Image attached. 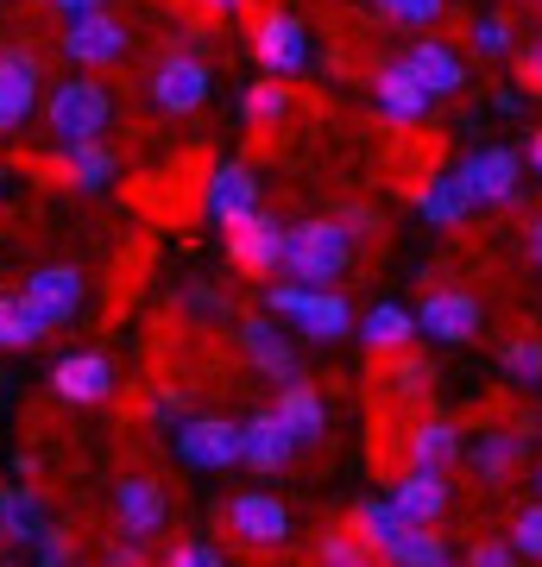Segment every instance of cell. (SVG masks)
Masks as SVG:
<instances>
[{
  "mask_svg": "<svg viewBox=\"0 0 542 567\" xmlns=\"http://www.w3.org/2000/svg\"><path fill=\"white\" fill-rule=\"evenodd\" d=\"M403 63H410V76L422 82L429 102H448V95H461L467 89V58L448 39H417L410 51H403Z\"/></svg>",
  "mask_w": 542,
  "mask_h": 567,
  "instance_id": "obj_20",
  "label": "cell"
},
{
  "mask_svg": "<svg viewBox=\"0 0 542 567\" xmlns=\"http://www.w3.org/2000/svg\"><path fill=\"white\" fill-rule=\"evenodd\" d=\"M511 63H518V82H523V89H536V95H542V32H530V39H518V51H511Z\"/></svg>",
  "mask_w": 542,
  "mask_h": 567,
  "instance_id": "obj_41",
  "label": "cell"
},
{
  "mask_svg": "<svg viewBox=\"0 0 542 567\" xmlns=\"http://www.w3.org/2000/svg\"><path fill=\"white\" fill-rule=\"evenodd\" d=\"M461 189L473 196V208H511L523 189V158L511 145H480V152H467L461 158Z\"/></svg>",
  "mask_w": 542,
  "mask_h": 567,
  "instance_id": "obj_10",
  "label": "cell"
},
{
  "mask_svg": "<svg viewBox=\"0 0 542 567\" xmlns=\"http://www.w3.org/2000/svg\"><path fill=\"white\" fill-rule=\"evenodd\" d=\"M253 58H259L265 76H303L309 70V32H303L297 13H284V7H265L259 20H253Z\"/></svg>",
  "mask_w": 542,
  "mask_h": 567,
  "instance_id": "obj_11",
  "label": "cell"
},
{
  "mask_svg": "<svg viewBox=\"0 0 542 567\" xmlns=\"http://www.w3.org/2000/svg\"><path fill=\"white\" fill-rule=\"evenodd\" d=\"M385 567H442L448 561V543H442V529H417V524H403L398 536H391V548L379 555Z\"/></svg>",
  "mask_w": 542,
  "mask_h": 567,
  "instance_id": "obj_32",
  "label": "cell"
},
{
  "mask_svg": "<svg viewBox=\"0 0 542 567\" xmlns=\"http://www.w3.org/2000/svg\"><path fill=\"white\" fill-rule=\"evenodd\" d=\"M0 203H7V164H0Z\"/></svg>",
  "mask_w": 542,
  "mask_h": 567,
  "instance_id": "obj_50",
  "label": "cell"
},
{
  "mask_svg": "<svg viewBox=\"0 0 542 567\" xmlns=\"http://www.w3.org/2000/svg\"><path fill=\"white\" fill-rule=\"evenodd\" d=\"M58 51L76 63L82 76H101V70H114V63L133 51V25H126L114 7H95V13H76V20H63Z\"/></svg>",
  "mask_w": 542,
  "mask_h": 567,
  "instance_id": "obj_6",
  "label": "cell"
},
{
  "mask_svg": "<svg viewBox=\"0 0 542 567\" xmlns=\"http://www.w3.org/2000/svg\"><path fill=\"white\" fill-rule=\"evenodd\" d=\"M241 466H253V473H290L297 466V447H290L284 423L272 416V404L241 423Z\"/></svg>",
  "mask_w": 542,
  "mask_h": 567,
  "instance_id": "obj_23",
  "label": "cell"
},
{
  "mask_svg": "<svg viewBox=\"0 0 542 567\" xmlns=\"http://www.w3.org/2000/svg\"><path fill=\"white\" fill-rule=\"evenodd\" d=\"M39 114H44V133H51L58 145H70V140H108L121 102H114V89H108L101 76H82V70H76V76H63V82L44 89Z\"/></svg>",
  "mask_w": 542,
  "mask_h": 567,
  "instance_id": "obj_2",
  "label": "cell"
},
{
  "mask_svg": "<svg viewBox=\"0 0 542 567\" xmlns=\"http://www.w3.org/2000/svg\"><path fill=\"white\" fill-rule=\"evenodd\" d=\"M536 7H542V0H536Z\"/></svg>",
  "mask_w": 542,
  "mask_h": 567,
  "instance_id": "obj_51",
  "label": "cell"
},
{
  "mask_svg": "<svg viewBox=\"0 0 542 567\" xmlns=\"http://www.w3.org/2000/svg\"><path fill=\"white\" fill-rule=\"evenodd\" d=\"M20 297L39 309L51 328H63V322H76L82 303H89V271H82V265H70V259L32 265V271H25V284H20Z\"/></svg>",
  "mask_w": 542,
  "mask_h": 567,
  "instance_id": "obj_9",
  "label": "cell"
},
{
  "mask_svg": "<svg viewBox=\"0 0 542 567\" xmlns=\"http://www.w3.org/2000/svg\"><path fill=\"white\" fill-rule=\"evenodd\" d=\"M44 171H51L63 189L101 196V189H114V183H121V152H114L108 140H70V145H58V152L44 158Z\"/></svg>",
  "mask_w": 542,
  "mask_h": 567,
  "instance_id": "obj_16",
  "label": "cell"
},
{
  "mask_svg": "<svg viewBox=\"0 0 542 567\" xmlns=\"http://www.w3.org/2000/svg\"><path fill=\"white\" fill-rule=\"evenodd\" d=\"M530 498H542V461L530 466Z\"/></svg>",
  "mask_w": 542,
  "mask_h": 567,
  "instance_id": "obj_49",
  "label": "cell"
},
{
  "mask_svg": "<svg viewBox=\"0 0 542 567\" xmlns=\"http://www.w3.org/2000/svg\"><path fill=\"white\" fill-rule=\"evenodd\" d=\"M499 365H504L511 385H542V334L536 328H518V334L499 347Z\"/></svg>",
  "mask_w": 542,
  "mask_h": 567,
  "instance_id": "obj_34",
  "label": "cell"
},
{
  "mask_svg": "<svg viewBox=\"0 0 542 567\" xmlns=\"http://www.w3.org/2000/svg\"><path fill=\"white\" fill-rule=\"evenodd\" d=\"M347 529H354V536H360L372 555H385V548H391V536L403 529V517L385 505V498H360V505L347 511Z\"/></svg>",
  "mask_w": 542,
  "mask_h": 567,
  "instance_id": "obj_33",
  "label": "cell"
},
{
  "mask_svg": "<svg viewBox=\"0 0 542 567\" xmlns=\"http://www.w3.org/2000/svg\"><path fill=\"white\" fill-rule=\"evenodd\" d=\"M417 215L436 227H461L467 215H473V196L461 189V177L454 171H429V177L417 183Z\"/></svg>",
  "mask_w": 542,
  "mask_h": 567,
  "instance_id": "obj_28",
  "label": "cell"
},
{
  "mask_svg": "<svg viewBox=\"0 0 542 567\" xmlns=\"http://www.w3.org/2000/svg\"><path fill=\"white\" fill-rule=\"evenodd\" d=\"M480 328H485V303L473 297V290H461V284H429V290H422L417 334H436V341H448V347H467V341H480Z\"/></svg>",
  "mask_w": 542,
  "mask_h": 567,
  "instance_id": "obj_8",
  "label": "cell"
},
{
  "mask_svg": "<svg viewBox=\"0 0 542 567\" xmlns=\"http://www.w3.org/2000/svg\"><path fill=\"white\" fill-rule=\"evenodd\" d=\"M158 567H227V561H222V548H208V543H177V548H164Z\"/></svg>",
  "mask_w": 542,
  "mask_h": 567,
  "instance_id": "obj_42",
  "label": "cell"
},
{
  "mask_svg": "<svg viewBox=\"0 0 542 567\" xmlns=\"http://www.w3.org/2000/svg\"><path fill=\"white\" fill-rule=\"evenodd\" d=\"M316 567H385V561L341 524V529H321L316 536Z\"/></svg>",
  "mask_w": 542,
  "mask_h": 567,
  "instance_id": "obj_35",
  "label": "cell"
},
{
  "mask_svg": "<svg viewBox=\"0 0 542 567\" xmlns=\"http://www.w3.org/2000/svg\"><path fill=\"white\" fill-rule=\"evenodd\" d=\"M504 543L518 548L523 561L542 567V498H530V505L511 511V529H504Z\"/></svg>",
  "mask_w": 542,
  "mask_h": 567,
  "instance_id": "obj_36",
  "label": "cell"
},
{
  "mask_svg": "<svg viewBox=\"0 0 542 567\" xmlns=\"http://www.w3.org/2000/svg\"><path fill=\"white\" fill-rule=\"evenodd\" d=\"M372 102H379V114L391 126H417L422 114H429V95H422V82L410 76V63H385L379 76H372Z\"/></svg>",
  "mask_w": 542,
  "mask_h": 567,
  "instance_id": "obj_24",
  "label": "cell"
},
{
  "mask_svg": "<svg viewBox=\"0 0 542 567\" xmlns=\"http://www.w3.org/2000/svg\"><path fill=\"white\" fill-rule=\"evenodd\" d=\"M51 391H58L63 404L95 410L121 391V372H114V360H108L101 347H76V353H63V360L51 365Z\"/></svg>",
  "mask_w": 542,
  "mask_h": 567,
  "instance_id": "obj_15",
  "label": "cell"
},
{
  "mask_svg": "<svg viewBox=\"0 0 542 567\" xmlns=\"http://www.w3.org/2000/svg\"><path fill=\"white\" fill-rule=\"evenodd\" d=\"M39 341H51V322L25 303L20 290H0V347L25 353V347H39Z\"/></svg>",
  "mask_w": 542,
  "mask_h": 567,
  "instance_id": "obj_31",
  "label": "cell"
},
{
  "mask_svg": "<svg viewBox=\"0 0 542 567\" xmlns=\"http://www.w3.org/2000/svg\"><path fill=\"white\" fill-rule=\"evenodd\" d=\"M290 107H297L290 82L259 76V82H246V95H241V121H246V126H259V133H272V126L290 121Z\"/></svg>",
  "mask_w": 542,
  "mask_h": 567,
  "instance_id": "obj_30",
  "label": "cell"
},
{
  "mask_svg": "<svg viewBox=\"0 0 542 567\" xmlns=\"http://www.w3.org/2000/svg\"><path fill=\"white\" fill-rule=\"evenodd\" d=\"M290 284L303 290H335V284L354 271V234H347L335 215H316V221H297L284 234V265H278Z\"/></svg>",
  "mask_w": 542,
  "mask_h": 567,
  "instance_id": "obj_1",
  "label": "cell"
},
{
  "mask_svg": "<svg viewBox=\"0 0 542 567\" xmlns=\"http://www.w3.org/2000/svg\"><path fill=\"white\" fill-rule=\"evenodd\" d=\"M215 524H222L227 543L253 548V555H278V548H290V536H297L290 505L272 498V492H234V498H222V505H215Z\"/></svg>",
  "mask_w": 542,
  "mask_h": 567,
  "instance_id": "obj_5",
  "label": "cell"
},
{
  "mask_svg": "<svg viewBox=\"0 0 542 567\" xmlns=\"http://www.w3.org/2000/svg\"><path fill=\"white\" fill-rule=\"evenodd\" d=\"M51 13H63V20H76V13H95V7H108V0H44Z\"/></svg>",
  "mask_w": 542,
  "mask_h": 567,
  "instance_id": "obj_44",
  "label": "cell"
},
{
  "mask_svg": "<svg viewBox=\"0 0 542 567\" xmlns=\"http://www.w3.org/2000/svg\"><path fill=\"white\" fill-rule=\"evenodd\" d=\"M227 234V259H234V271L241 278H272L284 265V215H272V208H253L246 221H234V227H222Z\"/></svg>",
  "mask_w": 542,
  "mask_h": 567,
  "instance_id": "obj_12",
  "label": "cell"
},
{
  "mask_svg": "<svg viewBox=\"0 0 542 567\" xmlns=\"http://www.w3.org/2000/svg\"><path fill=\"white\" fill-rule=\"evenodd\" d=\"M391 25H410V32H422V25H442L448 0H372Z\"/></svg>",
  "mask_w": 542,
  "mask_h": 567,
  "instance_id": "obj_38",
  "label": "cell"
},
{
  "mask_svg": "<svg viewBox=\"0 0 542 567\" xmlns=\"http://www.w3.org/2000/svg\"><path fill=\"white\" fill-rule=\"evenodd\" d=\"M385 505L398 511L403 524L442 529V517L454 511V480H448L442 466H403L398 480H391V498Z\"/></svg>",
  "mask_w": 542,
  "mask_h": 567,
  "instance_id": "obj_13",
  "label": "cell"
},
{
  "mask_svg": "<svg viewBox=\"0 0 542 567\" xmlns=\"http://www.w3.org/2000/svg\"><path fill=\"white\" fill-rule=\"evenodd\" d=\"M259 208V177L246 171V164H215L208 171V189H202V215L215 227H234V221H246Z\"/></svg>",
  "mask_w": 542,
  "mask_h": 567,
  "instance_id": "obj_21",
  "label": "cell"
},
{
  "mask_svg": "<svg viewBox=\"0 0 542 567\" xmlns=\"http://www.w3.org/2000/svg\"><path fill=\"white\" fill-rule=\"evenodd\" d=\"M272 416L284 423V435H290V447L303 454H321L328 447V404H321V391L309 385V379H290V385H278V398H272Z\"/></svg>",
  "mask_w": 542,
  "mask_h": 567,
  "instance_id": "obj_17",
  "label": "cell"
},
{
  "mask_svg": "<svg viewBox=\"0 0 542 567\" xmlns=\"http://www.w3.org/2000/svg\"><path fill=\"white\" fill-rule=\"evenodd\" d=\"M32 555H39V567H76V536L63 524H44V536L32 543Z\"/></svg>",
  "mask_w": 542,
  "mask_h": 567,
  "instance_id": "obj_39",
  "label": "cell"
},
{
  "mask_svg": "<svg viewBox=\"0 0 542 567\" xmlns=\"http://www.w3.org/2000/svg\"><path fill=\"white\" fill-rule=\"evenodd\" d=\"M473 51H480V58H511V51H518L511 13H480V20H473Z\"/></svg>",
  "mask_w": 542,
  "mask_h": 567,
  "instance_id": "obj_37",
  "label": "cell"
},
{
  "mask_svg": "<svg viewBox=\"0 0 542 567\" xmlns=\"http://www.w3.org/2000/svg\"><path fill=\"white\" fill-rule=\"evenodd\" d=\"M265 316H278L303 341H347L354 334V303L341 290H303V284H265Z\"/></svg>",
  "mask_w": 542,
  "mask_h": 567,
  "instance_id": "obj_3",
  "label": "cell"
},
{
  "mask_svg": "<svg viewBox=\"0 0 542 567\" xmlns=\"http://www.w3.org/2000/svg\"><path fill=\"white\" fill-rule=\"evenodd\" d=\"M114 524H121L126 543H158L164 529H171V498L152 473H126L121 486H114Z\"/></svg>",
  "mask_w": 542,
  "mask_h": 567,
  "instance_id": "obj_14",
  "label": "cell"
},
{
  "mask_svg": "<svg viewBox=\"0 0 542 567\" xmlns=\"http://www.w3.org/2000/svg\"><path fill=\"white\" fill-rule=\"evenodd\" d=\"M196 7H202V13H241L246 0H196Z\"/></svg>",
  "mask_w": 542,
  "mask_h": 567,
  "instance_id": "obj_48",
  "label": "cell"
},
{
  "mask_svg": "<svg viewBox=\"0 0 542 567\" xmlns=\"http://www.w3.org/2000/svg\"><path fill=\"white\" fill-rule=\"evenodd\" d=\"M190 309H196V316H227L222 290H208V284H196V290H190Z\"/></svg>",
  "mask_w": 542,
  "mask_h": 567,
  "instance_id": "obj_43",
  "label": "cell"
},
{
  "mask_svg": "<svg viewBox=\"0 0 542 567\" xmlns=\"http://www.w3.org/2000/svg\"><path fill=\"white\" fill-rule=\"evenodd\" d=\"M403 461L410 466H454L461 461V423L454 416H417L410 435H403Z\"/></svg>",
  "mask_w": 542,
  "mask_h": 567,
  "instance_id": "obj_26",
  "label": "cell"
},
{
  "mask_svg": "<svg viewBox=\"0 0 542 567\" xmlns=\"http://www.w3.org/2000/svg\"><path fill=\"white\" fill-rule=\"evenodd\" d=\"M492 107H499V114H523V89H499V95H492Z\"/></svg>",
  "mask_w": 542,
  "mask_h": 567,
  "instance_id": "obj_47",
  "label": "cell"
},
{
  "mask_svg": "<svg viewBox=\"0 0 542 567\" xmlns=\"http://www.w3.org/2000/svg\"><path fill=\"white\" fill-rule=\"evenodd\" d=\"M208 95H215V76H208L202 51H183V44H171V51H164L152 70H145V102H152V114H164V121L202 114V107H208Z\"/></svg>",
  "mask_w": 542,
  "mask_h": 567,
  "instance_id": "obj_4",
  "label": "cell"
},
{
  "mask_svg": "<svg viewBox=\"0 0 542 567\" xmlns=\"http://www.w3.org/2000/svg\"><path fill=\"white\" fill-rule=\"evenodd\" d=\"M241 353L246 365L259 372V379H272V385H290V379H303V360H297V347H290V334H284L272 316H241Z\"/></svg>",
  "mask_w": 542,
  "mask_h": 567,
  "instance_id": "obj_18",
  "label": "cell"
},
{
  "mask_svg": "<svg viewBox=\"0 0 542 567\" xmlns=\"http://www.w3.org/2000/svg\"><path fill=\"white\" fill-rule=\"evenodd\" d=\"M360 341L372 360H391V353H410L417 347V316L398 303H379V309H366L360 316Z\"/></svg>",
  "mask_w": 542,
  "mask_h": 567,
  "instance_id": "obj_27",
  "label": "cell"
},
{
  "mask_svg": "<svg viewBox=\"0 0 542 567\" xmlns=\"http://www.w3.org/2000/svg\"><path fill=\"white\" fill-rule=\"evenodd\" d=\"M44 102V58L32 44H0V133H20Z\"/></svg>",
  "mask_w": 542,
  "mask_h": 567,
  "instance_id": "obj_7",
  "label": "cell"
},
{
  "mask_svg": "<svg viewBox=\"0 0 542 567\" xmlns=\"http://www.w3.org/2000/svg\"><path fill=\"white\" fill-rule=\"evenodd\" d=\"M0 548H7V543H0Z\"/></svg>",
  "mask_w": 542,
  "mask_h": 567,
  "instance_id": "obj_52",
  "label": "cell"
},
{
  "mask_svg": "<svg viewBox=\"0 0 542 567\" xmlns=\"http://www.w3.org/2000/svg\"><path fill=\"white\" fill-rule=\"evenodd\" d=\"M372 379H379L385 404L422 410L429 398H436V365L422 360L417 347H410V353H391V360H372Z\"/></svg>",
  "mask_w": 542,
  "mask_h": 567,
  "instance_id": "obj_22",
  "label": "cell"
},
{
  "mask_svg": "<svg viewBox=\"0 0 542 567\" xmlns=\"http://www.w3.org/2000/svg\"><path fill=\"white\" fill-rule=\"evenodd\" d=\"M523 252H530V265L542 271V215H536L530 227H523Z\"/></svg>",
  "mask_w": 542,
  "mask_h": 567,
  "instance_id": "obj_45",
  "label": "cell"
},
{
  "mask_svg": "<svg viewBox=\"0 0 542 567\" xmlns=\"http://www.w3.org/2000/svg\"><path fill=\"white\" fill-rule=\"evenodd\" d=\"M523 454H530V435H523V429H485L480 442H473V473H480V486H511L523 473Z\"/></svg>",
  "mask_w": 542,
  "mask_h": 567,
  "instance_id": "obj_25",
  "label": "cell"
},
{
  "mask_svg": "<svg viewBox=\"0 0 542 567\" xmlns=\"http://www.w3.org/2000/svg\"><path fill=\"white\" fill-rule=\"evenodd\" d=\"M44 498L32 486H7L0 492V543H13V548H32L44 536Z\"/></svg>",
  "mask_w": 542,
  "mask_h": 567,
  "instance_id": "obj_29",
  "label": "cell"
},
{
  "mask_svg": "<svg viewBox=\"0 0 542 567\" xmlns=\"http://www.w3.org/2000/svg\"><path fill=\"white\" fill-rule=\"evenodd\" d=\"M518 158H523V164H530V171L542 177V126L530 133V140H523V152H518Z\"/></svg>",
  "mask_w": 542,
  "mask_h": 567,
  "instance_id": "obj_46",
  "label": "cell"
},
{
  "mask_svg": "<svg viewBox=\"0 0 542 567\" xmlns=\"http://www.w3.org/2000/svg\"><path fill=\"white\" fill-rule=\"evenodd\" d=\"M177 454H183V466H196V473H222V466L241 461V423H227V416H183Z\"/></svg>",
  "mask_w": 542,
  "mask_h": 567,
  "instance_id": "obj_19",
  "label": "cell"
},
{
  "mask_svg": "<svg viewBox=\"0 0 542 567\" xmlns=\"http://www.w3.org/2000/svg\"><path fill=\"white\" fill-rule=\"evenodd\" d=\"M461 567H523V555L504 536H473V548H467Z\"/></svg>",
  "mask_w": 542,
  "mask_h": 567,
  "instance_id": "obj_40",
  "label": "cell"
}]
</instances>
